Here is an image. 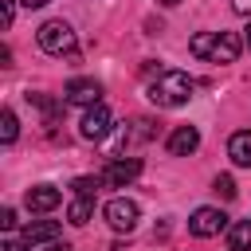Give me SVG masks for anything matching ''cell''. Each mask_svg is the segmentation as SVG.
Returning <instances> with one entry per match:
<instances>
[{
  "label": "cell",
  "mask_w": 251,
  "mask_h": 251,
  "mask_svg": "<svg viewBox=\"0 0 251 251\" xmlns=\"http://www.w3.org/2000/svg\"><path fill=\"white\" fill-rule=\"evenodd\" d=\"M161 4H165V8H176V4H180V0H161Z\"/></svg>",
  "instance_id": "d4e9b609"
},
{
  "label": "cell",
  "mask_w": 251,
  "mask_h": 251,
  "mask_svg": "<svg viewBox=\"0 0 251 251\" xmlns=\"http://www.w3.org/2000/svg\"><path fill=\"white\" fill-rule=\"evenodd\" d=\"M16 133H20L16 114H12V110H4V114H0V141H4V145H12V141H16Z\"/></svg>",
  "instance_id": "2e32d148"
},
{
  "label": "cell",
  "mask_w": 251,
  "mask_h": 251,
  "mask_svg": "<svg viewBox=\"0 0 251 251\" xmlns=\"http://www.w3.org/2000/svg\"><path fill=\"white\" fill-rule=\"evenodd\" d=\"M12 20H16V4H12V0H0V24L12 27Z\"/></svg>",
  "instance_id": "d6986e66"
},
{
  "label": "cell",
  "mask_w": 251,
  "mask_h": 251,
  "mask_svg": "<svg viewBox=\"0 0 251 251\" xmlns=\"http://www.w3.org/2000/svg\"><path fill=\"white\" fill-rule=\"evenodd\" d=\"M24 239H27V243H55V239H59V224H55V220H31V224L24 227Z\"/></svg>",
  "instance_id": "8fae6325"
},
{
  "label": "cell",
  "mask_w": 251,
  "mask_h": 251,
  "mask_svg": "<svg viewBox=\"0 0 251 251\" xmlns=\"http://www.w3.org/2000/svg\"><path fill=\"white\" fill-rule=\"evenodd\" d=\"M24 4H27V8H43L47 0H24Z\"/></svg>",
  "instance_id": "cb8c5ba5"
},
{
  "label": "cell",
  "mask_w": 251,
  "mask_h": 251,
  "mask_svg": "<svg viewBox=\"0 0 251 251\" xmlns=\"http://www.w3.org/2000/svg\"><path fill=\"white\" fill-rule=\"evenodd\" d=\"M110 126H114V118H110V110L98 102V106H86V114H82V122H78V133H82L86 141H98V137L110 133Z\"/></svg>",
  "instance_id": "8992f818"
},
{
  "label": "cell",
  "mask_w": 251,
  "mask_h": 251,
  "mask_svg": "<svg viewBox=\"0 0 251 251\" xmlns=\"http://www.w3.org/2000/svg\"><path fill=\"white\" fill-rule=\"evenodd\" d=\"M227 157H231L235 165L251 169V129H239V133H231V141H227Z\"/></svg>",
  "instance_id": "7c38bea8"
},
{
  "label": "cell",
  "mask_w": 251,
  "mask_h": 251,
  "mask_svg": "<svg viewBox=\"0 0 251 251\" xmlns=\"http://www.w3.org/2000/svg\"><path fill=\"white\" fill-rule=\"evenodd\" d=\"M63 94H67V102H75V106H98L102 86H98L94 78H71Z\"/></svg>",
  "instance_id": "ba28073f"
},
{
  "label": "cell",
  "mask_w": 251,
  "mask_h": 251,
  "mask_svg": "<svg viewBox=\"0 0 251 251\" xmlns=\"http://www.w3.org/2000/svg\"><path fill=\"white\" fill-rule=\"evenodd\" d=\"M231 12L235 16H251V0H231Z\"/></svg>",
  "instance_id": "7402d4cb"
},
{
  "label": "cell",
  "mask_w": 251,
  "mask_h": 251,
  "mask_svg": "<svg viewBox=\"0 0 251 251\" xmlns=\"http://www.w3.org/2000/svg\"><path fill=\"white\" fill-rule=\"evenodd\" d=\"M0 227H4V231H12V227H16V212H12V208H4V212H0Z\"/></svg>",
  "instance_id": "44dd1931"
},
{
  "label": "cell",
  "mask_w": 251,
  "mask_h": 251,
  "mask_svg": "<svg viewBox=\"0 0 251 251\" xmlns=\"http://www.w3.org/2000/svg\"><path fill=\"white\" fill-rule=\"evenodd\" d=\"M216 192H220L224 200H235V180H231V176H216Z\"/></svg>",
  "instance_id": "ac0fdd59"
},
{
  "label": "cell",
  "mask_w": 251,
  "mask_h": 251,
  "mask_svg": "<svg viewBox=\"0 0 251 251\" xmlns=\"http://www.w3.org/2000/svg\"><path fill=\"white\" fill-rule=\"evenodd\" d=\"M59 200H63V192L51 188V184H35V188H27V196H24V204H27L31 212H51V208H59Z\"/></svg>",
  "instance_id": "30bf717a"
},
{
  "label": "cell",
  "mask_w": 251,
  "mask_h": 251,
  "mask_svg": "<svg viewBox=\"0 0 251 251\" xmlns=\"http://www.w3.org/2000/svg\"><path fill=\"white\" fill-rule=\"evenodd\" d=\"M239 47L243 43H239L235 31H200L188 43V51L196 59H208V63H235L239 59Z\"/></svg>",
  "instance_id": "6da1fadb"
},
{
  "label": "cell",
  "mask_w": 251,
  "mask_h": 251,
  "mask_svg": "<svg viewBox=\"0 0 251 251\" xmlns=\"http://www.w3.org/2000/svg\"><path fill=\"white\" fill-rule=\"evenodd\" d=\"M47 251H75V247H71V243H51Z\"/></svg>",
  "instance_id": "603a6c76"
},
{
  "label": "cell",
  "mask_w": 251,
  "mask_h": 251,
  "mask_svg": "<svg viewBox=\"0 0 251 251\" xmlns=\"http://www.w3.org/2000/svg\"><path fill=\"white\" fill-rule=\"evenodd\" d=\"M27 247H31L27 239H12V235H8L4 243H0V251H27Z\"/></svg>",
  "instance_id": "ffe728a7"
},
{
  "label": "cell",
  "mask_w": 251,
  "mask_h": 251,
  "mask_svg": "<svg viewBox=\"0 0 251 251\" xmlns=\"http://www.w3.org/2000/svg\"><path fill=\"white\" fill-rule=\"evenodd\" d=\"M27 102H35V106L43 110V122H47V126H55L59 114H63V102H55V98H47V94H27Z\"/></svg>",
  "instance_id": "9a60e30c"
},
{
  "label": "cell",
  "mask_w": 251,
  "mask_h": 251,
  "mask_svg": "<svg viewBox=\"0 0 251 251\" xmlns=\"http://www.w3.org/2000/svg\"><path fill=\"white\" fill-rule=\"evenodd\" d=\"M90 216H94V200H86V196H75V200H71V208H67V220H71L75 227H82Z\"/></svg>",
  "instance_id": "5bb4252c"
},
{
  "label": "cell",
  "mask_w": 251,
  "mask_h": 251,
  "mask_svg": "<svg viewBox=\"0 0 251 251\" xmlns=\"http://www.w3.org/2000/svg\"><path fill=\"white\" fill-rule=\"evenodd\" d=\"M227 247L231 251H251V220H239L227 227Z\"/></svg>",
  "instance_id": "4fadbf2b"
},
{
  "label": "cell",
  "mask_w": 251,
  "mask_h": 251,
  "mask_svg": "<svg viewBox=\"0 0 251 251\" xmlns=\"http://www.w3.org/2000/svg\"><path fill=\"white\" fill-rule=\"evenodd\" d=\"M98 184H102V180H94V176H78V180H75L71 188H75V196H86V200H94Z\"/></svg>",
  "instance_id": "e0dca14e"
},
{
  "label": "cell",
  "mask_w": 251,
  "mask_h": 251,
  "mask_svg": "<svg viewBox=\"0 0 251 251\" xmlns=\"http://www.w3.org/2000/svg\"><path fill=\"white\" fill-rule=\"evenodd\" d=\"M192 98V78L184 71H161L153 82H149V102L161 106V110H176Z\"/></svg>",
  "instance_id": "7a4b0ae2"
},
{
  "label": "cell",
  "mask_w": 251,
  "mask_h": 251,
  "mask_svg": "<svg viewBox=\"0 0 251 251\" xmlns=\"http://www.w3.org/2000/svg\"><path fill=\"white\" fill-rule=\"evenodd\" d=\"M243 39H247V47H251V27H247V35H243Z\"/></svg>",
  "instance_id": "484cf974"
},
{
  "label": "cell",
  "mask_w": 251,
  "mask_h": 251,
  "mask_svg": "<svg viewBox=\"0 0 251 251\" xmlns=\"http://www.w3.org/2000/svg\"><path fill=\"white\" fill-rule=\"evenodd\" d=\"M106 224H110L114 231H133V227H137V204L126 200V196L110 200V204H106Z\"/></svg>",
  "instance_id": "52a82bcc"
},
{
  "label": "cell",
  "mask_w": 251,
  "mask_h": 251,
  "mask_svg": "<svg viewBox=\"0 0 251 251\" xmlns=\"http://www.w3.org/2000/svg\"><path fill=\"white\" fill-rule=\"evenodd\" d=\"M231 224H227V216L220 212V208H196L192 212V220H188V231L192 235H200V239H208V235H220V231H227Z\"/></svg>",
  "instance_id": "5b68a950"
},
{
  "label": "cell",
  "mask_w": 251,
  "mask_h": 251,
  "mask_svg": "<svg viewBox=\"0 0 251 251\" xmlns=\"http://www.w3.org/2000/svg\"><path fill=\"white\" fill-rule=\"evenodd\" d=\"M141 176V161L137 157H114L106 169H102V184H110V188H126L129 180H137Z\"/></svg>",
  "instance_id": "277c9868"
},
{
  "label": "cell",
  "mask_w": 251,
  "mask_h": 251,
  "mask_svg": "<svg viewBox=\"0 0 251 251\" xmlns=\"http://www.w3.org/2000/svg\"><path fill=\"white\" fill-rule=\"evenodd\" d=\"M35 43L47 51V55H71L75 51V31L67 20H47L39 31H35Z\"/></svg>",
  "instance_id": "3957f363"
},
{
  "label": "cell",
  "mask_w": 251,
  "mask_h": 251,
  "mask_svg": "<svg viewBox=\"0 0 251 251\" xmlns=\"http://www.w3.org/2000/svg\"><path fill=\"white\" fill-rule=\"evenodd\" d=\"M196 145H200L196 126H176V129L169 133V153H173V157H188V153H196Z\"/></svg>",
  "instance_id": "9c48e42d"
}]
</instances>
